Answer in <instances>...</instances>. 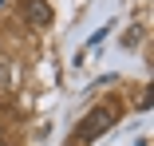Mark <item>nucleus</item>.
<instances>
[{"mask_svg":"<svg viewBox=\"0 0 154 146\" xmlns=\"http://www.w3.org/2000/svg\"><path fill=\"white\" fill-rule=\"evenodd\" d=\"M119 123V107H99V111H91L87 119L75 126V134H71V142L67 146H87V142H95L103 130H111Z\"/></svg>","mask_w":154,"mask_h":146,"instance_id":"obj_1","label":"nucleus"},{"mask_svg":"<svg viewBox=\"0 0 154 146\" xmlns=\"http://www.w3.org/2000/svg\"><path fill=\"white\" fill-rule=\"evenodd\" d=\"M20 16L32 24V28H48V24H51V8H48V0H20Z\"/></svg>","mask_w":154,"mask_h":146,"instance_id":"obj_2","label":"nucleus"},{"mask_svg":"<svg viewBox=\"0 0 154 146\" xmlns=\"http://www.w3.org/2000/svg\"><path fill=\"white\" fill-rule=\"evenodd\" d=\"M138 40H142V28L134 24L131 32H122V47H138Z\"/></svg>","mask_w":154,"mask_h":146,"instance_id":"obj_3","label":"nucleus"}]
</instances>
